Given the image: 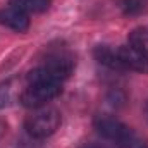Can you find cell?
Returning <instances> with one entry per match:
<instances>
[{
  "label": "cell",
  "mask_w": 148,
  "mask_h": 148,
  "mask_svg": "<svg viewBox=\"0 0 148 148\" xmlns=\"http://www.w3.org/2000/svg\"><path fill=\"white\" fill-rule=\"evenodd\" d=\"M145 117H147V121H148V102H147V105H145Z\"/></svg>",
  "instance_id": "obj_15"
},
{
  "label": "cell",
  "mask_w": 148,
  "mask_h": 148,
  "mask_svg": "<svg viewBox=\"0 0 148 148\" xmlns=\"http://www.w3.org/2000/svg\"><path fill=\"white\" fill-rule=\"evenodd\" d=\"M117 147L119 148H148V141L143 136H140L138 133H134L133 129H129L126 133V136L117 143Z\"/></svg>",
  "instance_id": "obj_11"
},
{
  "label": "cell",
  "mask_w": 148,
  "mask_h": 148,
  "mask_svg": "<svg viewBox=\"0 0 148 148\" xmlns=\"http://www.w3.org/2000/svg\"><path fill=\"white\" fill-rule=\"evenodd\" d=\"M0 24L12 31L24 33L29 28V17H28V14H24L19 9L10 5V7L0 9Z\"/></svg>",
  "instance_id": "obj_6"
},
{
  "label": "cell",
  "mask_w": 148,
  "mask_h": 148,
  "mask_svg": "<svg viewBox=\"0 0 148 148\" xmlns=\"http://www.w3.org/2000/svg\"><path fill=\"white\" fill-rule=\"evenodd\" d=\"M5 134H7V122H5V119L0 117V141L5 138Z\"/></svg>",
  "instance_id": "obj_13"
},
{
  "label": "cell",
  "mask_w": 148,
  "mask_h": 148,
  "mask_svg": "<svg viewBox=\"0 0 148 148\" xmlns=\"http://www.w3.org/2000/svg\"><path fill=\"white\" fill-rule=\"evenodd\" d=\"M117 55H119V60H121L124 71L131 69L136 73L148 74V53L127 45V47H119Z\"/></svg>",
  "instance_id": "obj_5"
},
{
  "label": "cell",
  "mask_w": 148,
  "mask_h": 148,
  "mask_svg": "<svg viewBox=\"0 0 148 148\" xmlns=\"http://www.w3.org/2000/svg\"><path fill=\"white\" fill-rule=\"evenodd\" d=\"M12 7L19 9L24 14H40L50 7V0H9Z\"/></svg>",
  "instance_id": "obj_8"
},
{
  "label": "cell",
  "mask_w": 148,
  "mask_h": 148,
  "mask_svg": "<svg viewBox=\"0 0 148 148\" xmlns=\"http://www.w3.org/2000/svg\"><path fill=\"white\" fill-rule=\"evenodd\" d=\"M95 129L98 134H102L105 140H110L115 145L126 136V133L131 129L129 126H126L124 122H121L119 119L110 117V115H98L95 119Z\"/></svg>",
  "instance_id": "obj_4"
},
{
  "label": "cell",
  "mask_w": 148,
  "mask_h": 148,
  "mask_svg": "<svg viewBox=\"0 0 148 148\" xmlns=\"http://www.w3.org/2000/svg\"><path fill=\"white\" fill-rule=\"evenodd\" d=\"M14 97V88L10 83H0V109L9 105Z\"/></svg>",
  "instance_id": "obj_12"
},
{
  "label": "cell",
  "mask_w": 148,
  "mask_h": 148,
  "mask_svg": "<svg viewBox=\"0 0 148 148\" xmlns=\"http://www.w3.org/2000/svg\"><path fill=\"white\" fill-rule=\"evenodd\" d=\"M122 12L129 17H136L148 12V0H121Z\"/></svg>",
  "instance_id": "obj_9"
},
{
  "label": "cell",
  "mask_w": 148,
  "mask_h": 148,
  "mask_svg": "<svg viewBox=\"0 0 148 148\" xmlns=\"http://www.w3.org/2000/svg\"><path fill=\"white\" fill-rule=\"evenodd\" d=\"M26 131L31 138L35 140H43L52 136L59 126H60V112L57 109H38L36 112H33L28 119H26Z\"/></svg>",
  "instance_id": "obj_2"
},
{
  "label": "cell",
  "mask_w": 148,
  "mask_h": 148,
  "mask_svg": "<svg viewBox=\"0 0 148 148\" xmlns=\"http://www.w3.org/2000/svg\"><path fill=\"white\" fill-rule=\"evenodd\" d=\"M74 71V59L62 50L47 55L45 62L28 73V83H62Z\"/></svg>",
  "instance_id": "obj_1"
},
{
  "label": "cell",
  "mask_w": 148,
  "mask_h": 148,
  "mask_svg": "<svg viewBox=\"0 0 148 148\" xmlns=\"http://www.w3.org/2000/svg\"><path fill=\"white\" fill-rule=\"evenodd\" d=\"M129 45L148 53V29L145 28H136L129 33Z\"/></svg>",
  "instance_id": "obj_10"
},
{
  "label": "cell",
  "mask_w": 148,
  "mask_h": 148,
  "mask_svg": "<svg viewBox=\"0 0 148 148\" xmlns=\"http://www.w3.org/2000/svg\"><path fill=\"white\" fill-rule=\"evenodd\" d=\"M62 93V83H29L21 93V103L28 109H41Z\"/></svg>",
  "instance_id": "obj_3"
},
{
  "label": "cell",
  "mask_w": 148,
  "mask_h": 148,
  "mask_svg": "<svg viewBox=\"0 0 148 148\" xmlns=\"http://www.w3.org/2000/svg\"><path fill=\"white\" fill-rule=\"evenodd\" d=\"M81 148H110V147H107L103 143H86V145H83Z\"/></svg>",
  "instance_id": "obj_14"
},
{
  "label": "cell",
  "mask_w": 148,
  "mask_h": 148,
  "mask_svg": "<svg viewBox=\"0 0 148 148\" xmlns=\"http://www.w3.org/2000/svg\"><path fill=\"white\" fill-rule=\"evenodd\" d=\"M93 53H95V59L102 66L114 69V71H124V67L119 60V55H117V48H112L109 45H98Z\"/></svg>",
  "instance_id": "obj_7"
}]
</instances>
